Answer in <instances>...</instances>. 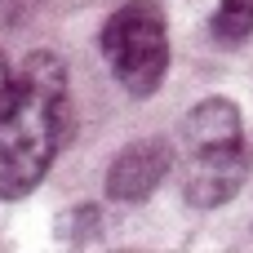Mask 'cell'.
<instances>
[{
    "mask_svg": "<svg viewBox=\"0 0 253 253\" xmlns=\"http://www.w3.org/2000/svg\"><path fill=\"white\" fill-rule=\"evenodd\" d=\"M231 138H245L240 107L231 98H205L182 120V142L187 147H196V142H231Z\"/></svg>",
    "mask_w": 253,
    "mask_h": 253,
    "instance_id": "obj_5",
    "label": "cell"
},
{
    "mask_svg": "<svg viewBox=\"0 0 253 253\" xmlns=\"http://www.w3.org/2000/svg\"><path fill=\"white\" fill-rule=\"evenodd\" d=\"M173 169V147L165 138H142V142H129L111 169H107V196L120 200V205H142L151 200V191L169 178Z\"/></svg>",
    "mask_w": 253,
    "mask_h": 253,
    "instance_id": "obj_4",
    "label": "cell"
},
{
    "mask_svg": "<svg viewBox=\"0 0 253 253\" xmlns=\"http://www.w3.org/2000/svg\"><path fill=\"white\" fill-rule=\"evenodd\" d=\"M102 58L111 67V76L133 93V98H151L169 71V27H165V9L156 0H125L102 36Z\"/></svg>",
    "mask_w": 253,
    "mask_h": 253,
    "instance_id": "obj_2",
    "label": "cell"
},
{
    "mask_svg": "<svg viewBox=\"0 0 253 253\" xmlns=\"http://www.w3.org/2000/svg\"><path fill=\"white\" fill-rule=\"evenodd\" d=\"M253 156L245 138L231 142H196L187 147L182 160V196L196 209H218L227 200H236V191L249 182Z\"/></svg>",
    "mask_w": 253,
    "mask_h": 253,
    "instance_id": "obj_3",
    "label": "cell"
},
{
    "mask_svg": "<svg viewBox=\"0 0 253 253\" xmlns=\"http://www.w3.org/2000/svg\"><path fill=\"white\" fill-rule=\"evenodd\" d=\"M13 89H18V71L9 67V58L0 53V111L13 102Z\"/></svg>",
    "mask_w": 253,
    "mask_h": 253,
    "instance_id": "obj_7",
    "label": "cell"
},
{
    "mask_svg": "<svg viewBox=\"0 0 253 253\" xmlns=\"http://www.w3.org/2000/svg\"><path fill=\"white\" fill-rule=\"evenodd\" d=\"M71 102L58 53L36 49L18 67L13 102L0 111V200H22L40 187L53 156L67 147Z\"/></svg>",
    "mask_w": 253,
    "mask_h": 253,
    "instance_id": "obj_1",
    "label": "cell"
},
{
    "mask_svg": "<svg viewBox=\"0 0 253 253\" xmlns=\"http://www.w3.org/2000/svg\"><path fill=\"white\" fill-rule=\"evenodd\" d=\"M213 36L227 44H240L253 36V0H222L213 13Z\"/></svg>",
    "mask_w": 253,
    "mask_h": 253,
    "instance_id": "obj_6",
    "label": "cell"
}]
</instances>
